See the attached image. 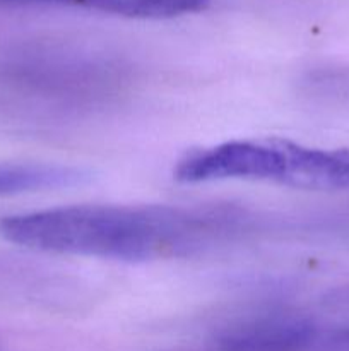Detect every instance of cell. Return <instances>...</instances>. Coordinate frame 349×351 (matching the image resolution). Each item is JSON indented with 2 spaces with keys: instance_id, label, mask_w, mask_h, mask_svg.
I'll list each match as a JSON object with an SVG mask.
<instances>
[{
  "instance_id": "obj_4",
  "label": "cell",
  "mask_w": 349,
  "mask_h": 351,
  "mask_svg": "<svg viewBox=\"0 0 349 351\" xmlns=\"http://www.w3.org/2000/svg\"><path fill=\"white\" fill-rule=\"evenodd\" d=\"M211 0H0V3H60L115 16L139 19H168L198 12Z\"/></svg>"
},
{
  "instance_id": "obj_5",
  "label": "cell",
  "mask_w": 349,
  "mask_h": 351,
  "mask_svg": "<svg viewBox=\"0 0 349 351\" xmlns=\"http://www.w3.org/2000/svg\"><path fill=\"white\" fill-rule=\"evenodd\" d=\"M88 180L82 170L57 165L0 163V195L72 187Z\"/></svg>"
},
{
  "instance_id": "obj_1",
  "label": "cell",
  "mask_w": 349,
  "mask_h": 351,
  "mask_svg": "<svg viewBox=\"0 0 349 351\" xmlns=\"http://www.w3.org/2000/svg\"><path fill=\"white\" fill-rule=\"evenodd\" d=\"M248 226L250 216L233 206L77 204L7 216L0 233L40 252L137 263L192 256Z\"/></svg>"
},
{
  "instance_id": "obj_2",
  "label": "cell",
  "mask_w": 349,
  "mask_h": 351,
  "mask_svg": "<svg viewBox=\"0 0 349 351\" xmlns=\"http://www.w3.org/2000/svg\"><path fill=\"white\" fill-rule=\"evenodd\" d=\"M174 178L185 184L257 180L303 191H348L349 149L308 147L277 137L228 141L185 154Z\"/></svg>"
},
{
  "instance_id": "obj_7",
  "label": "cell",
  "mask_w": 349,
  "mask_h": 351,
  "mask_svg": "<svg viewBox=\"0 0 349 351\" xmlns=\"http://www.w3.org/2000/svg\"><path fill=\"white\" fill-rule=\"evenodd\" d=\"M328 304H331L332 307L349 308V288L348 290H341V291H337V293L332 295L331 300H328Z\"/></svg>"
},
{
  "instance_id": "obj_3",
  "label": "cell",
  "mask_w": 349,
  "mask_h": 351,
  "mask_svg": "<svg viewBox=\"0 0 349 351\" xmlns=\"http://www.w3.org/2000/svg\"><path fill=\"white\" fill-rule=\"evenodd\" d=\"M320 326L293 312H267L231 322L212 338L214 351H315Z\"/></svg>"
},
{
  "instance_id": "obj_6",
  "label": "cell",
  "mask_w": 349,
  "mask_h": 351,
  "mask_svg": "<svg viewBox=\"0 0 349 351\" xmlns=\"http://www.w3.org/2000/svg\"><path fill=\"white\" fill-rule=\"evenodd\" d=\"M317 351H349V326H341V328L320 326Z\"/></svg>"
}]
</instances>
